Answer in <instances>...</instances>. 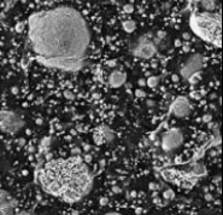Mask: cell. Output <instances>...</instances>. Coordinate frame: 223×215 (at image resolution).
Listing matches in <instances>:
<instances>
[{
	"label": "cell",
	"mask_w": 223,
	"mask_h": 215,
	"mask_svg": "<svg viewBox=\"0 0 223 215\" xmlns=\"http://www.w3.org/2000/svg\"><path fill=\"white\" fill-rule=\"evenodd\" d=\"M28 39L40 64L72 72L84 67L92 35L80 11L58 5L29 16Z\"/></svg>",
	"instance_id": "obj_1"
},
{
	"label": "cell",
	"mask_w": 223,
	"mask_h": 215,
	"mask_svg": "<svg viewBox=\"0 0 223 215\" xmlns=\"http://www.w3.org/2000/svg\"><path fill=\"white\" fill-rule=\"evenodd\" d=\"M39 180L47 194L66 202L79 201L93 186V175L80 156L50 161L42 168Z\"/></svg>",
	"instance_id": "obj_2"
},
{
	"label": "cell",
	"mask_w": 223,
	"mask_h": 215,
	"mask_svg": "<svg viewBox=\"0 0 223 215\" xmlns=\"http://www.w3.org/2000/svg\"><path fill=\"white\" fill-rule=\"evenodd\" d=\"M192 31L205 42L221 47V15L217 12H192L189 16Z\"/></svg>",
	"instance_id": "obj_3"
},
{
	"label": "cell",
	"mask_w": 223,
	"mask_h": 215,
	"mask_svg": "<svg viewBox=\"0 0 223 215\" xmlns=\"http://www.w3.org/2000/svg\"><path fill=\"white\" fill-rule=\"evenodd\" d=\"M157 41L161 40L153 39V35L151 33L142 35L138 39L136 44L132 49V54L141 59H151L157 53V45H156Z\"/></svg>",
	"instance_id": "obj_4"
},
{
	"label": "cell",
	"mask_w": 223,
	"mask_h": 215,
	"mask_svg": "<svg viewBox=\"0 0 223 215\" xmlns=\"http://www.w3.org/2000/svg\"><path fill=\"white\" fill-rule=\"evenodd\" d=\"M24 127V121L20 115L10 110H0V131L6 133H17Z\"/></svg>",
	"instance_id": "obj_5"
},
{
	"label": "cell",
	"mask_w": 223,
	"mask_h": 215,
	"mask_svg": "<svg viewBox=\"0 0 223 215\" xmlns=\"http://www.w3.org/2000/svg\"><path fill=\"white\" fill-rule=\"evenodd\" d=\"M183 144V133L180 128H171L162 134L161 147L164 152L170 154Z\"/></svg>",
	"instance_id": "obj_6"
},
{
	"label": "cell",
	"mask_w": 223,
	"mask_h": 215,
	"mask_svg": "<svg viewBox=\"0 0 223 215\" xmlns=\"http://www.w3.org/2000/svg\"><path fill=\"white\" fill-rule=\"evenodd\" d=\"M204 67V57L202 53H193L180 68V76L184 81L189 79L195 72H200Z\"/></svg>",
	"instance_id": "obj_7"
},
{
	"label": "cell",
	"mask_w": 223,
	"mask_h": 215,
	"mask_svg": "<svg viewBox=\"0 0 223 215\" xmlns=\"http://www.w3.org/2000/svg\"><path fill=\"white\" fill-rule=\"evenodd\" d=\"M170 113L179 119L186 117L192 113V104L186 97H177L170 105Z\"/></svg>",
	"instance_id": "obj_8"
},
{
	"label": "cell",
	"mask_w": 223,
	"mask_h": 215,
	"mask_svg": "<svg viewBox=\"0 0 223 215\" xmlns=\"http://www.w3.org/2000/svg\"><path fill=\"white\" fill-rule=\"evenodd\" d=\"M127 82V74L122 70H112L109 75V83L113 88H120Z\"/></svg>",
	"instance_id": "obj_9"
},
{
	"label": "cell",
	"mask_w": 223,
	"mask_h": 215,
	"mask_svg": "<svg viewBox=\"0 0 223 215\" xmlns=\"http://www.w3.org/2000/svg\"><path fill=\"white\" fill-rule=\"evenodd\" d=\"M98 132L102 134V139H104V142H107V143H110L112 142L113 139H115V132L111 131V128H109L107 126H105V124H102L100 126L99 128H98Z\"/></svg>",
	"instance_id": "obj_10"
},
{
	"label": "cell",
	"mask_w": 223,
	"mask_h": 215,
	"mask_svg": "<svg viewBox=\"0 0 223 215\" xmlns=\"http://www.w3.org/2000/svg\"><path fill=\"white\" fill-rule=\"evenodd\" d=\"M200 6L203 7L205 12H215L217 9L216 1H200Z\"/></svg>",
	"instance_id": "obj_11"
},
{
	"label": "cell",
	"mask_w": 223,
	"mask_h": 215,
	"mask_svg": "<svg viewBox=\"0 0 223 215\" xmlns=\"http://www.w3.org/2000/svg\"><path fill=\"white\" fill-rule=\"evenodd\" d=\"M122 28H123V30L125 31V33L130 34V33L135 31V29H136V23L132 20H127L122 23Z\"/></svg>",
	"instance_id": "obj_12"
},
{
	"label": "cell",
	"mask_w": 223,
	"mask_h": 215,
	"mask_svg": "<svg viewBox=\"0 0 223 215\" xmlns=\"http://www.w3.org/2000/svg\"><path fill=\"white\" fill-rule=\"evenodd\" d=\"M158 83H159V77H158V76H150V77L146 80V85H147L148 87H151V88L157 87Z\"/></svg>",
	"instance_id": "obj_13"
},
{
	"label": "cell",
	"mask_w": 223,
	"mask_h": 215,
	"mask_svg": "<svg viewBox=\"0 0 223 215\" xmlns=\"http://www.w3.org/2000/svg\"><path fill=\"white\" fill-rule=\"evenodd\" d=\"M200 79H202V72L193 74L192 76H189V79H188L187 81H188V83H191V85H197L198 82L200 81Z\"/></svg>",
	"instance_id": "obj_14"
},
{
	"label": "cell",
	"mask_w": 223,
	"mask_h": 215,
	"mask_svg": "<svg viewBox=\"0 0 223 215\" xmlns=\"http://www.w3.org/2000/svg\"><path fill=\"white\" fill-rule=\"evenodd\" d=\"M163 197H164V199H166V201H171L175 198V192L172 191L171 189H168V190H165L164 192H163Z\"/></svg>",
	"instance_id": "obj_15"
},
{
	"label": "cell",
	"mask_w": 223,
	"mask_h": 215,
	"mask_svg": "<svg viewBox=\"0 0 223 215\" xmlns=\"http://www.w3.org/2000/svg\"><path fill=\"white\" fill-rule=\"evenodd\" d=\"M134 10H135V7H134V5H133V4H125V5H123V12H124V13H127V15L133 13Z\"/></svg>",
	"instance_id": "obj_16"
},
{
	"label": "cell",
	"mask_w": 223,
	"mask_h": 215,
	"mask_svg": "<svg viewBox=\"0 0 223 215\" xmlns=\"http://www.w3.org/2000/svg\"><path fill=\"white\" fill-rule=\"evenodd\" d=\"M93 140H94V143L97 144V145H100V144L104 143V139H102V134L99 133L98 131L94 133V138H93Z\"/></svg>",
	"instance_id": "obj_17"
},
{
	"label": "cell",
	"mask_w": 223,
	"mask_h": 215,
	"mask_svg": "<svg viewBox=\"0 0 223 215\" xmlns=\"http://www.w3.org/2000/svg\"><path fill=\"white\" fill-rule=\"evenodd\" d=\"M63 96L65 97V99H69V100H72V99H75V94L71 92L70 90H65V91L63 92Z\"/></svg>",
	"instance_id": "obj_18"
},
{
	"label": "cell",
	"mask_w": 223,
	"mask_h": 215,
	"mask_svg": "<svg viewBox=\"0 0 223 215\" xmlns=\"http://www.w3.org/2000/svg\"><path fill=\"white\" fill-rule=\"evenodd\" d=\"M15 29H16L17 33L24 31V29H25V24H24V22H18V23L15 26Z\"/></svg>",
	"instance_id": "obj_19"
},
{
	"label": "cell",
	"mask_w": 223,
	"mask_h": 215,
	"mask_svg": "<svg viewBox=\"0 0 223 215\" xmlns=\"http://www.w3.org/2000/svg\"><path fill=\"white\" fill-rule=\"evenodd\" d=\"M135 96L138 98H145L146 97V92L143 90H141V88H139V90H135Z\"/></svg>",
	"instance_id": "obj_20"
},
{
	"label": "cell",
	"mask_w": 223,
	"mask_h": 215,
	"mask_svg": "<svg viewBox=\"0 0 223 215\" xmlns=\"http://www.w3.org/2000/svg\"><path fill=\"white\" fill-rule=\"evenodd\" d=\"M71 154H72V156H80L81 155V149L79 146H74L71 149Z\"/></svg>",
	"instance_id": "obj_21"
},
{
	"label": "cell",
	"mask_w": 223,
	"mask_h": 215,
	"mask_svg": "<svg viewBox=\"0 0 223 215\" xmlns=\"http://www.w3.org/2000/svg\"><path fill=\"white\" fill-rule=\"evenodd\" d=\"M211 120H212V115H211V114H205L203 116V122L205 123L211 122Z\"/></svg>",
	"instance_id": "obj_22"
},
{
	"label": "cell",
	"mask_w": 223,
	"mask_h": 215,
	"mask_svg": "<svg viewBox=\"0 0 223 215\" xmlns=\"http://www.w3.org/2000/svg\"><path fill=\"white\" fill-rule=\"evenodd\" d=\"M99 203H100V205H107V203H109V198L107 197H102L100 199H99Z\"/></svg>",
	"instance_id": "obj_23"
},
{
	"label": "cell",
	"mask_w": 223,
	"mask_h": 215,
	"mask_svg": "<svg viewBox=\"0 0 223 215\" xmlns=\"http://www.w3.org/2000/svg\"><path fill=\"white\" fill-rule=\"evenodd\" d=\"M165 35H166V33H165V31H163V30L157 33V38H158V40H162L163 38H165Z\"/></svg>",
	"instance_id": "obj_24"
},
{
	"label": "cell",
	"mask_w": 223,
	"mask_h": 215,
	"mask_svg": "<svg viewBox=\"0 0 223 215\" xmlns=\"http://www.w3.org/2000/svg\"><path fill=\"white\" fill-rule=\"evenodd\" d=\"M148 189L152 190V191H156V190L159 189V186H157V184H154V183H150V184H148Z\"/></svg>",
	"instance_id": "obj_25"
},
{
	"label": "cell",
	"mask_w": 223,
	"mask_h": 215,
	"mask_svg": "<svg viewBox=\"0 0 223 215\" xmlns=\"http://www.w3.org/2000/svg\"><path fill=\"white\" fill-rule=\"evenodd\" d=\"M109 67H111V68H115L116 65H117V61L116 59H111V61H107V63H106Z\"/></svg>",
	"instance_id": "obj_26"
},
{
	"label": "cell",
	"mask_w": 223,
	"mask_h": 215,
	"mask_svg": "<svg viewBox=\"0 0 223 215\" xmlns=\"http://www.w3.org/2000/svg\"><path fill=\"white\" fill-rule=\"evenodd\" d=\"M122 189L120 186H112V192L113 194H121Z\"/></svg>",
	"instance_id": "obj_27"
},
{
	"label": "cell",
	"mask_w": 223,
	"mask_h": 215,
	"mask_svg": "<svg viewBox=\"0 0 223 215\" xmlns=\"http://www.w3.org/2000/svg\"><path fill=\"white\" fill-rule=\"evenodd\" d=\"M182 38H183V40H186V41L189 40V39H191V34H189L188 31H184L182 34Z\"/></svg>",
	"instance_id": "obj_28"
},
{
	"label": "cell",
	"mask_w": 223,
	"mask_h": 215,
	"mask_svg": "<svg viewBox=\"0 0 223 215\" xmlns=\"http://www.w3.org/2000/svg\"><path fill=\"white\" fill-rule=\"evenodd\" d=\"M82 146H83V150H84V151H89V150L92 149V146L89 145V144L82 143Z\"/></svg>",
	"instance_id": "obj_29"
},
{
	"label": "cell",
	"mask_w": 223,
	"mask_h": 215,
	"mask_svg": "<svg viewBox=\"0 0 223 215\" xmlns=\"http://www.w3.org/2000/svg\"><path fill=\"white\" fill-rule=\"evenodd\" d=\"M138 85H139V86H146V80H145V79H139V80H138Z\"/></svg>",
	"instance_id": "obj_30"
},
{
	"label": "cell",
	"mask_w": 223,
	"mask_h": 215,
	"mask_svg": "<svg viewBox=\"0 0 223 215\" xmlns=\"http://www.w3.org/2000/svg\"><path fill=\"white\" fill-rule=\"evenodd\" d=\"M171 79H172V81L174 82H179V80H180V76L177 75V74H174L171 76Z\"/></svg>",
	"instance_id": "obj_31"
},
{
	"label": "cell",
	"mask_w": 223,
	"mask_h": 215,
	"mask_svg": "<svg viewBox=\"0 0 223 215\" xmlns=\"http://www.w3.org/2000/svg\"><path fill=\"white\" fill-rule=\"evenodd\" d=\"M182 50H183V52H188L189 51V45H188V44H183Z\"/></svg>",
	"instance_id": "obj_32"
},
{
	"label": "cell",
	"mask_w": 223,
	"mask_h": 215,
	"mask_svg": "<svg viewBox=\"0 0 223 215\" xmlns=\"http://www.w3.org/2000/svg\"><path fill=\"white\" fill-rule=\"evenodd\" d=\"M191 96H192V97H194V98H195V99H200V94H199V93H197V92H193L192 94H191Z\"/></svg>",
	"instance_id": "obj_33"
},
{
	"label": "cell",
	"mask_w": 223,
	"mask_h": 215,
	"mask_svg": "<svg viewBox=\"0 0 223 215\" xmlns=\"http://www.w3.org/2000/svg\"><path fill=\"white\" fill-rule=\"evenodd\" d=\"M205 199H206V201H212L213 198H212V196L210 195V194H206V195H205Z\"/></svg>",
	"instance_id": "obj_34"
},
{
	"label": "cell",
	"mask_w": 223,
	"mask_h": 215,
	"mask_svg": "<svg viewBox=\"0 0 223 215\" xmlns=\"http://www.w3.org/2000/svg\"><path fill=\"white\" fill-rule=\"evenodd\" d=\"M136 195H138V194H136V191H132V192L129 194V197H132V198H135V197H136Z\"/></svg>",
	"instance_id": "obj_35"
},
{
	"label": "cell",
	"mask_w": 223,
	"mask_h": 215,
	"mask_svg": "<svg viewBox=\"0 0 223 215\" xmlns=\"http://www.w3.org/2000/svg\"><path fill=\"white\" fill-rule=\"evenodd\" d=\"M84 157H86V158H84V161H86V162H89V161L92 160V157L89 156V155H86Z\"/></svg>",
	"instance_id": "obj_36"
},
{
	"label": "cell",
	"mask_w": 223,
	"mask_h": 215,
	"mask_svg": "<svg viewBox=\"0 0 223 215\" xmlns=\"http://www.w3.org/2000/svg\"><path fill=\"white\" fill-rule=\"evenodd\" d=\"M147 105H148V106H150V105L153 106V105H154V102H152V100H147Z\"/></svg>",
	"instance_id": "obj_37"
},
{
	"label": "cell",
	"mask_w": 223,
	"mask_h": 215,
	"mask_svg": "<svg viewBox=\"0 0 223 215\" xmlns=\"http://www.w3.org/2000/svg\"><path fill=\"white\" fill-rule=\"evenodd\" d=\"M105 215H122V214H120V213H115V212H112V213H107V214H105Z\"/></svg>",
	"instance_id": "obj_38"
},
{
	"label": "cell",
	"mask_w": 223,
	"mask_h": 215,
	"mask_svg": "<svg viewBox=\"0 0 223 215\" xmlns=\"http://www.w3.org/2000/svg\"><path fill=\"white\" fill-rule=\"evenodd\" d=\"M12 93H18V88H17V87H13V88H12Z\"/></svg>",
	"instance_id": "obj_39"
},
{
	"label": "cell",
	"mask_w": 223,
	"mask_h": 215,
	"mask_svg": "<svg viewBox=\"0 0 223 215\" xmlns=\"http://www.w3.org/2000/svg\"><path fill=\"white\" fill-rule=\"evenodd\" d=\"M18 143H20V145H23V144H25V140H24V139H20V140H18Z\"/></svg>",
	"instance_id": "obj_40"
},
{
	"label": "cell",
	"mask_w": 223,
	"mask_h": 215,
	"mask_svg": "<svg viewBox=\"0 0 223 215\" xmlns=\"http://www.w3.org/2000/svg\"><path fill=\"white\" fill-rule=\"evenodd\" d=\"M181 45H182V44H181L180 41H179V40H176V42H175V46H181Z\"/></svg>",
	"instance_id": "obj_41"
},
{
	"label": "cell",
	"mask_w": 223,
	"mask_h": 215,
	"mask_svg": "<svg viewBox=\"0 0 223 215\" xmlns=\"http://www.w3.org/2000/svg\"><path fill=\"white\" fill-rule=\"evenodd\" d=\"M36 123H38V124H41V123H42V120H41V119H38V120H36Z\"/></svg>",
	"instance_id": "obj_42"
}]
</instances>
